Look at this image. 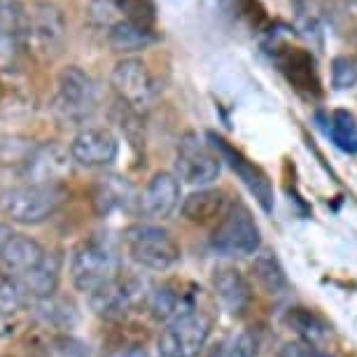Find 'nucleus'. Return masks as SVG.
Instances as JSON below:
<instances>
[{
    "label": "nucleus",
    "mask_w": 357,
    "mask_h": 357,
    "mask_svg": "<svg viewBox=\"0 0 357 357\" xmlns=\"http://www.w3.org/2000/svg\"><path fill=\"white\" fill-rule=\"evenodd\" d=\"M122 273L119 255L114 245L105 238L82 241L70 257V280L79 292L91 294L93 289L103 287Z\"/></svg>",
    "instance_id": "1"
},
{
    "label": "nucleus",
    "mask_w": 357,
    "mask_h": 357,
    "mask_svg": "<svg viewBox=\"0 0 357 357\" xmlns=\"http://www.w3.org/2000/svg\"><path fill=\"white\" fill-rule=\"evenodd\" d=\"M66 201L61 185H31L12 187L0 194V215L17 225H40L50 220Z\"/></svg>",
    "instance_id": "2"
},
{
    "label": "nucleus",
    "mask_w": 357,
    "mask_h": 357,
    "mask_svg": "<svg viewBox=\"0 0 357 357\" xmlns=\"http://www.w3.org/2000/svg\"><path fill=\"white\" fill-rule=\"evenodd\" d=\"M124 250L138 266L168 271L183 257L178 241L159 225H131L124 231Z\"/></svg>",
    "instance_id": "3"
},
{
    "label": "nucleus",
    "mask_w": 357,
    "mask_h": 357,
    "mask_svg": "<svg viewBox=\"0 0 357 357\" xmlns=\"http://www.w3.org/2000/svg\"><path fill=\"white\" fill-rule=\"evenodd\" d=\"M211 245L215 252L225 255V257H248V255L259 252V225L243 201L229 204L227 213L222 215V220L218 222V227H215L211 236Z\"/></svg>",
    "instance_id": "4"
},
{
    "label": "nucleus",
    "mask_w": 357,
    "mask_h": 357,
    "mask_svg": "<svg viewBox=\"0 0 357 357\" xmlns=\"http://www.w3.org/2000/svg\"><path fill=\"white\" fill-rule=\"evenodd\" d=\"M98 89L89 73L79 66H66L56 77V96L54 110L66 122H82L96 110Z\"/></svg>",
    "instance_id": "5"
},
{
    "label": "nucleus",
    "mask_w": 357,
    "mask_h": 357,
    "mask_svg": "<svg viewBox=\"0 0 357 357\" xmlns=\"http://www.w3.org/2000/svg\"><path fill=\"white\" fill-rule=\"evenodd\" d=\"M213 334V320L201 311H190L161 329L157 348L161 357H199Z\"/></svg>",
    "instance_id": "6"
},
{
    "label": "nucleus",
    "mask_w": 357,
    "mask_h": 357,
    "mask_svg": "<svg viewBox=\"0 0 357 357\" xmlns=\"http://www.w3.org/2000/svg\"><path fill=\"white\" fill-rule=\"evenodd\" d=\"M66 40V17L59 5L50 0H40L29 10L26 17L24 43L31 47L38 56L52 59L61 52Z\"/></svg>",
    "instance_id": "7"
},
{
    "label": "nucleus",
    "mask_w": 357,
    "mask_h": 357,
    "mask_svg": "<svg viewBox=\"0 0 357 357\" xmlns=\"http://www.w3.org/2000/svg\"><path fill=\"white\" fill-rule=\"evenodd\" d=\"M222 171V159L220 154L213 150L211 143L199 140V136L183 138V143L178 147V159H175V175L178 180L192 185V187H208L213 180H218Z\"/></svg>",
    "instance_id": "8"
},
{
    "label": "nucleus",
    "mask_w": 357,
    "mask_h": 357,
    "mask_svg": "<svg viewBox=\"0 0 357 357\" xmlns=\"http://www.w3.org/2000/svg\"><path fill=\"white\" fill-rule=\"evenodd\" d=\"M208 140H211L213 150L220 154L222 161H227L229 168L238 175L241 183H243L248 190H250V194L255 199H257V204L261 206V211L264 213H273V185H271V178L261 171V168L255 164V161H250L245 157L241 150H236V147L229 143V140H225L222 136H218V133H208Z\"/></svg>",
    "instance_id": "9"
},
{
    "label": "nucleus",
    "mask_w": 357,
    "mask_h": 357,
    "mask_svg": "<svg viewBox=\"0 0 357 357\" xmlns=\"http://www.w3.org/2000/svg\"><path fill=\"white\" fill-rule=\"evenodd\" d=\"M110 84L117 91V96L122 98V103H126V107H131V110L150 107L154 93H157L150 68L145 66L143 59L136 56H126L114 63L110 73Z\"/></svg>",
    "instance_id": "10"
},
{
    "label": "nucleus",
    "mask_w": 357,
    "mask_h": 357,
    "mask_svg": "<svg viewBox=\"0 0 357 357\" xmlns=\"http://www.w3.org/2000/svg\"><path fill=\"white\" fill-rule=\"evenodd\" d=\"M143 299H145L143 282L138 278H133V275L119 273L117 278L105 282L103 287L93 289L89 294V306L100 318L114 320L133 311Z\"/></svg>",
    "instance_id": "11"
},
{
    "label": "nucleus",
    "mask_w": 357,
    "mask_h": 357,
    "mask_svg": "<svg viewBox=\"0 0 357 357\" xmlns=\"http://www.w3.org/2000/svg\"><path fill=\"white\" fill-rule=\"evenodd\" d=\"M68 150L75 164L86 168H103L117 159L119 140L105 126H86L70 140Z\"/></svg>",
    "instance_id": "12"
},
{
    "label": "nucleus",
    "mask_w": 357,
    "mask_h": 357,
    "mask_svg": "<svg viewBox=\"0 0 357 357\" xmlns=\"http://www.w3.org/2000/svg\"><path fill=\"white\" fill-rule=\"evenodd\" d=\"M47 257V250L31 236L12 234L0 248V275L22 282Z\"/></svg>",
    "instance_id": "13"
},
{
    "label": "nucleus",
    "mask_w": 357,
    "mask_h": 357,
    "mask_svg": "<svg viewBox=\"0 0 357 357\" xmlns=\"http://www.w3.org/2000/svg\"><path fill=\"white\" fill-rule=\"evenodd\" d=\"M73 157L59 143H45L33 147L31 157L26 159V178L31 185H59L66 175H70Z\"/></svg>",
    "instance_id": "14"
},
{
    "label": "nucleus",
    "mask_w": 357,
    "mask_h": 357,
    "mask_svg": "<svg viewBox=\"0 0 357 357\" xmlns=\"http://www.w3.org/2000/svg\"><path fill=\"white\" fill-rule=\"evenodd\" d=\"M178 206H180L178 175L166 173V171L152 175V180L147 183L143 197H140V211H143L147 218L166 220V218H171Z\"/></svg>",
    "instance_id": "15"
},
{
    "label": "nucleus",
    "mask_w": 357,
    "mask_h": 357,
    "mask_svg": "<svg viewBox=\"0 0 357 357\" xmlns=\"http://www.w3.org/2000/svg\"><path fill=\"white\" fill-rule=\"evenodd\" d=\"M213 289L220 304L231 315H243L252 301V287L238 268L220 266L213 273Z\"/></svg>",
    "instance_id": "16"
},
{
    "label": "nucleus",
    "mask_w": 357,
    "mask_h": 357,
    "mask_svg": "<svg viewBox=\"0 0 357 357\" xmlns=\"http://www.w3.org/2000/svg\"><path fill=\"white\" fill-rule=\"evenodd\" d=\"M140 204V197L129 180L122 175H105L98 180L96 192H93V206L98 215H112L122 211H133Z\"/></svg>",
    "instance_id": "17"
},
{
    "label": "nucleus",
    "mask_w": 357,
    "mask_h": 357,
    "mask_svg": "<svg viewBox=\"0 0 357 357\" xmlns=\"http://www.w3.org/2000/svg\"><path fill=\"white\" fill-rule=\"evenodd\" d=\"M147 306L154 320L159 322H173L180 315L197 311L192 301V292H185L183 285H175V282H164V285L154 287L150 296H147Z\"/></svg>",
    "instance_id": "18"
},
{
    "label": "nucleus",
    "mask_w": 357,
    "mask_h": 357,
    "mask_svg": "<svg viewBox=\"0 0 357 357\" xmlns=\"http://www.w3.org/2000/svg\"><path fill=\"white\" fill-rule=\"evenodd\" d=\"M227 208L229 201L225 192L201 187V190L192 192L190 197H185L183 206H180V213H183V218L187 222H194V225H211V222L222 220Z\"/></svg>",
    "instance_id": "19"
},
{
    "label": "nucleus",
    "mask_w": 357,
    "mask_h": 357,
    "mask_svg": "<svg viewBox=\"0 0 357 357\" xmlns=\"http://www.w3.org/2000/svg\"><path fill=\"white\" fill-rule=\"evenodd\" d=\"M275 61H278L280 70L285 73L287 79L296 84V89H318V77H315V66L311 54L301 47H285L282 52L275 54Z\"/></svg>",
    "instance_id": "20"
},
{
    "label": "nucleus",
    "mask_w": 357,
    "mask_h": 357,
    "mask_svg": "<svg viewBox=\"0 0 357 357\" xmlns=\"http://www.w3.org/2000/svg\"><path fill=\"white\" fill-rule=\"evenodd\" d=\"M59 280H61V255L47 252L43 264H40L29 278H24L19 282V285H22L24 292L33 296V299L45 301L54 296V292H56V287H59Z\"/></svg>",
    "instance_id": "21"
},
{
    "label": "nucleus",
    "mask_w": 357,
    "mask_h": 357,
    "mask_svg": "<svg viewBox=\"0 0 357 357\" xmlns=\"http://www.w3.org/2000/svg\"><path fill=\"white\" fill-rule=\"evenodd\" d=\"M285 325L299 336V341L313 343V346H320V343L327 341L329 334H332L329 322L322 318V315H318L315 311H311V308H304V306L289 308L285 313Z\"/></svg>",
    "instance_id": "22"
},
{
    "label": "nucleus",
    "mask_w": 357,
    "mask_h": 357,
    "mask_svg": "<svg viewBox=\"0 0 357 357\" xmlns=\"http://www.w3.org/2000/svg\"><path fill=\"white\" fill-rule=\"evenodd\" d=\"M252 275H255V280H257V285L271 296L285 294L287 287H289L287 275H285V271H282L278 257L268 250L257 252V257H255V261H252Z\"/></svg>",
    "instance_id": "23"
},
{
    "label": "nucleus",
    "mask_w": 357,
    "mask_h": 357,
    "mask_svg": "<svg viewBox=\"0 0 357 357\" xmlns=\"http://www.w3.org/2000/svg\"><path fill=\"white\" fill-rule=\"evenodd\" d=\"M154 40H157L154 29H145V26L133 24L129 19H122L107 31V43L117 52H138L143 47L152 45Z\"/></svg>",
    "instance_id": "24"
},
{
    "label": "nucleus",
    "mask_w": 357,
    "mask_h": 357,
    "mask_svg": "<svg viewBox=\"0 0 357 357\" xmlns=\"http://www.w3.org/2000/svg\"><path fill=\"white\" fill-rule=\"evenodd\" d=\"M327 133L332 136L334 145L339 150L348 154H357V119L350 110H343V107L334 110L332 117H329Z\"/></svg>",
    "instance_id": "25"
},
{
    "label": "nucleus",
    "mask_w": 357,
    "mask_h": 357,
    "mask_svg": "<svg viewBox=\"0 0 357 357\" xmlns=\"http://www.w3.org/2000/svg\"><path fill=\"white\" fill-rule=\"evenodd\" d=\"M117 3L119 12H122V19H129V22L145 26V29H152L154 19H157V8H154L152 0H114Z\"/></svg>",
    "instance_id": "26"
},
{
    "label": "nucleus",
    "mask_w": 357,
    "mask_h": 357,
    "mask_svg": "<svg viewBox=\"0 0 357 357\" xmlns=\"http://www.w3.org/2000/svg\"><path fill=\"white\" fill-rule=\"evenodd\" d=\"M24 45V33L8 26H0V70H12L19 61V52Z\"/></svg>",
    "instance_id": "27"
},
{
    "label": "nucleus",
    "mask_w": 357,
    "mask_h": 357,
    "mask_svg": "<svg viewBox=\"0 0 357 357\" xmlns=\"http://www.w3.org/2000/svg\"><path fill=\"white\" fill-rule=\"evenodd\" d=\"M86 17H89V22L93 26L105 29V33L117 22H122V12H119L114 0H91L89 10H86Z\"/></svg>",
    "instance_id": "28"
},
{
    "label": "nucleus",
    "mask_w": 357,
    "mask_h": 357,
    "mask_svg": "<svg viewBox=\"0 0 357 357\" xmlns=\"http://www.w3.org/2000/svg\"><path fill=\"white\" fill-rule=\"evenodd\" d=\"M329 73H332V86L336 91L353 89L357 84V63L348 56H334Z\"/></svg>",
    "instance_id": "29"
},
{
    "label": "nucleus",
    "mask_w": 357,
    "mask_h": 357,
    "mask_svg": "<svg viewBox=\"0 0 357 357\" xmlns=\"http://www.w3.org/2000/svg\"><path fill=\"white\" fill-rule=\"evenodd\" d=\"M26 296L29 294L24 292V287L17 280L0 275V315L17 313L26 304Z\"/></svg>",
    "instance_id": "30"
},
{
    "label": "nucleus",
    "mask_w": 357,
    "mask_h": 357,
    "mask_svg": "<svg viewBox=\"0 0 357 357\" xmlns=\"http://www.w3.org/2000/svg\"><path fill=\"white\" fill-rule=\"evenodd\" d=\"M47 357H89V350L82 341L73 339V336H59L47 346Z\"/></svg>",
    "instance_id": "31"
},
{
    "label": "nucleus",
    "mask_w": 357,
    "mask_h": 357,
    "mask_svg": "<svg viewBox=\"0 0 357 357\" xmlns=\"http://www.w3.org/2000/svg\"><path fill=\"white\" fill-rule=\"evenodd\" d=\"M278 357H334V355L306 341H287L278 350Z\"/></svg>",
    "instance_id": "32"
},
{
    "label": "nucleus",
    "mask_w": 357,
    "mask_h": 357,
    "mask_svg": "<svg viewBox=\"0 0 357 357\" xmlns=\"http://www.w3.org/2000/svg\"><path fill=\"white\" fill-rule=\"evenodd\" d=\"M257 336L250 332H241L229 346V357H257Z\"/></svg>",
    "instance_id": "33"
},
{
    "label": "nucleus",
    "mask_w": 357,
    "mask_h": 357,
    "mask_svg": "<svg viewBox=\"0 0 357 357\" xmlns=\"http://www.w3.org/2000/svg\"><path fill=\"white\" fill-rule=\"evenodd\" d=\"M107 357H150V353L143 348V346H124L119 350H114Z\"/></svg>",
    "instance_id": "34"
},
{
    "label": "nucleus",
    "mask_w": 357,
    "mask_h": 357,
    "mask_svg": "<svg viewBox=\"0 0 357 357\" xmlns=\"http://www.w3.org/2000/svg\"><path fill=\"white\" fill-rule=\"evenodd\" d=\"M10 231H8V229H3V227H0V248H3L5 245V241H8L10 238Z\"/></svg>",
    "instance_id": "35"
},
{
    "label": "nucleus",
    "mask_w": 357,
    "mask_h": 357,
    "mask_svg": "<svg viewBox=\"0 0 357 357\" xmlns=\"http://www.w3.org/2000/svg\"><path fill=\"white\" fill-rule=\"evenodd\" d=\"M5 357H8V355H5Z\"/></svg>",
    "instance_id": "36"
}]
</instances>
